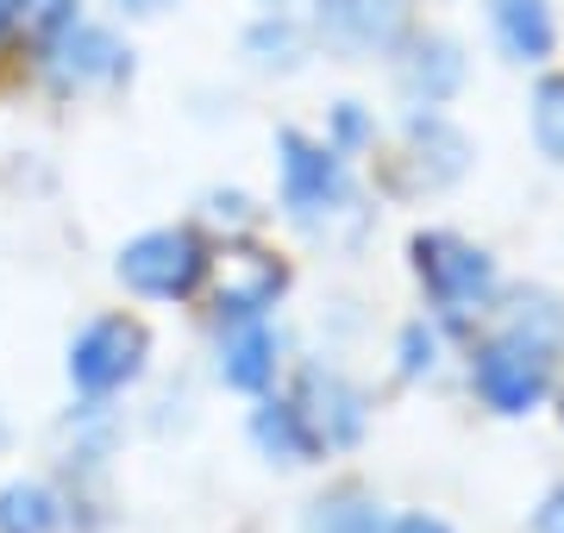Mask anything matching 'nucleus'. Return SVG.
<instances>
[{
  "instance_id": "nucleus-8",
  "label": "nucleus",
  "mask_w": 564,
  "mask_h": 533,
  "mask_svg": "<svg viewBox=\"0 0 564 533\" xmlns=\"http://www.w3.org/2000/svg\"><path fill=\"white\" fill-rule=\"evenodd\" d=\"M321 32L339 51H395L408 32V0H321Z\"/></svg>"
},
{
  "instance_id": "nucleus-22",
  "label": "nucleus",
  "mask_w": 564,
  "mask_h": 533,
  "mask_svg": "<svg viewBox=\"0 0 564 533\" xmlns=\"http://www.w3.org/2000/svg\"><path fill=\"white\" fill-rule=\"evenodd\" d=\"M383 533H452V527L433 521V514H408V521H395V527H383Z\"/></svg>"
},
{
  "instance_id": "nucleus-18",
  "label": "nucleus",
  "mask_w": 564,
  "mask_h": 533,
  "mask_svg": "<svg viewBox=\"0 0 564 533\" xmlns=\"http://www.w3.org/2000/svg\"><path fill=\"white\" fill-rule=\"evenodd\" d=\"M377 139V126H370V113H364L358 101H339L333 107V151H339V157H351V151H364V144Z\"/></svg>"
},
{
  "instance_id": "nucleus-20",
  "label": "nucleus",
  "mask_w": 564,
  "mask_h": 533,
  "mask_svg": "<svg viewBox=\"0 0 564 533\" xmlns=\"http://www.w3.org/2000/svg\"><path fill=\"white\" fill-rule=\"evenodd\" d=\"M25 20H39L44 32H57L63 20H76V0H20Z\"/></svg>"
},
{
  "instance_id": "nucleus-10",
  "label": "nucleus",
  "mask_w": 564,
  "mask_h": 533,
  "mask_svg": "<svg viewBox=\"0 0 564 533\" xmlns=\"http://www.w3.org/2000/svg\"><path fill=\"white\" fill-rule=\"evenodd\" d=\"M408 151H414V183H426V188L458 183L464 164H470V139H464L452 120H440L433 107L414 113V126H408Z\"/></svg>"
},
{
  "instance_id": "nucleus-17",
  "label": "nucleus",
  "mask_w": 564,
  "mask_h": 533,
  "mask_svg": "<svg viewBox=\"0 0 564 533\" xmlns=\"http://www.w3.org/2000/svg\"><path fill=\"white\" fill-rule=\"evenodd\" d=\"M245 51L258 63H270V69H295L302 63V25H289V20H263L251 39H245Z\"/></svg>"
},
{
  "instance_id": "nucleus-21",
  "label": "nucleus",
  "mask_w": 564,
  "mask_h": 533,
  "mask_svg": "<svg viewBox=\"0 0 564 533\" xmlns=\"http://www.w3.org/2000/svg\"><path fill=\"white\" fill-rule=\"evenodd\" d=\"M533 533H564V483L540 502V514H533Z\"/></svg>"
},
{
  "instance_id": "nucleus-19",
  "label": "nucleus",
  "mask_w": 564,
  "mask_h": 533,
  "mask_svg": "<svg viewBox=\"0 0 564 533\" xmlns=\"http://www.w3.org/2000/svg\"><path fill=\"white\" fill-rule=\"evenodd\" d=\"M433 370H440V333L426 320H414L402 333V377H433Z\"/></svg>"
},
{
  "instance_id": "nucleus-15",
  "label": "nucleus",
  "mask_w": 564,
  "mask_h": 533,
  "mask_svg": "<svg viewBox=\"0 0 564 533\" xmlns=\"http://www.w3.org/2000/svg\"><path fill=\"white\" fill-rule=\"evenodd\" d=\"M63 509L44 483H7L0 490V533H57Z\"/></svg>"
},
{
  "instance_id": "nucleus-23",
  "label": "nucleus",
  "mask_w": 564,
  "mask_h": 533,
  "mask_svg": "<svg viewBox=\"0 0 564 533\" xmlns=\"http://www.w3.org/2000/svg\"><path fill=\"white\" fill-rule=\"evenodd\" d=\"M13 20H20V0H0V39L13 32Z\"/></svg>"
},
{
  "instance_id": "nucleus-3",
  "label": "nucleus",
  "mask_w": 564,
  "mask_h": 533,
  "mask_svg": "<svg viewBox=\"0 0 564 533\" xmlns=\"http://www.w3.org/2000/svg\"><path fill=\"white\" fill-rule=\"evenodd\" d=\"M414 276H421L426 302L445 314V320H470L496 302V264L489 251H477L458 232H421L414 239Z\"/></svg>"
},
{
  "instance_id": "nucleus-7",
  "label": "nucleus",
  "mask_w": 564,
  "mask_h": 533,
  "mask_svg": "<svg viewBox=\"0 0 564 533\" xmlns=\"http://www.w3.org/2000/svg\"><path fill=\"white\" fill-rule=\"evenodd\" d=\"M44 69H51L63 88H101V83H113V76H126V51L107 25L63 20L51 51H44Z\"/></svg>"
},
{
  "instance_id": "nucleus-9",
  "label": "nucleus",
  "mask_w": 564,
  "mask_h": 533,
  "mask_svg": "<svg viewBox=\"0 0 564 533\" xmlns=\"http://www.w3.org/2000/svg\"><path fill=\"white\" fill-rule=\"evenodd\" d=\"M220 377L232 390L258 395L276 377V333L263 314H226L220 320Z\"/></svg>"
},
{
  "instance_id": "nucleus-24",
  "label": "nucleus",
  "mask_w": 564,
  "mask_h": 533,
  "mask_svg": "<svg viewBox=\"0 0 564 533\" xmlns=\"http://www.w3.org/2000/svg\"><path fill=\"white\" fill-rule=\"evenodd\" d=\"M126 13H163V7H170V0H120Z\"/></svg>"
},
{
  "instance_id": "nucleus-11",
  "label": "nucleus",
  "mask_w": 564,
  "mask_h": 533,
  "mask_svg": "<svg viewBox=\"0 0 564 533\" xmlns=\"http://www.w3.org/2000/svg\"><path fill=\"white\" fill-rule=\"evenodd\" d=\"M489 25L514 63H545L552 44H558V25H552V0H489Z\"/></svg>"
},
{
  "instance_id": "nucleus-5",
  "label": "nucleus",
  "mask_w": 564,
  "mask_h": 533,
  "mask_svg": "<svg viewBox=\"0 0 564 533\" xmlns=\"http://www.w3.org/2000/svg\"><path fill=\"white\" fill-rule=\"evenodd\" d=\"M144 370V327L126 314H107L95 327H82V339L69 346V383L82 395H113Z\"/></svg>"
},
{
  "instance_id": "nucleus-12",
  "label": "nucleus",
  "mask_w": 564,
  "mask_h": 533,
  "mask_svg": "<svg viewBox=\"0 0 564 533\" xmlns=\"http://www.w3.org/2000/svg\"><path fill=\"white\" fill-rule=\"evenodd\" d=\"M458 83H464V51H458L452 39H426L421 51L402 63V88H408L421 107L452 101V95H458Z\"/></svg>"
},
{
  "instance_id": "nucleus-25",
  "label": "nucleus",
  "mask_w": 564,
  "mask_h": 533,
  "mask_svg": "<svg viewBox=\"0 0 564 533\" xmlns=\"http://www.w3.org/2000/svg\"><path fill=\"white\" fill-rule=\"evenodd\" d=\"M270 7H282V0H270Z\"/></svg>"
},
{
  "instance_id": "nucleus-1",
  "label": "nucleus",
  "mask_w": 564,
  "mask_h": 533,
  "mask_svg": "<svg viewBox=\"0 0 564 533\" xmlns=\"http://www.w3.org/2000/svg\"><path fill=\"white\" fill-rule=\"evenodd\" d=\"M558 351H564V308L552 295H533L514 308L496 339L477 351L470 365V383L496 414H533L552 390V370H558Z\"/></svg>"
},
{
  "instance_id": "nucleus-4",
  "label": "nucleus",
  "mask_w": 564,
  "mask_h": 533,
  "mask_svg": "<svg viewBox=\"0 0 564 533\" xmlns=\"http://www.w3.org/2000/svg\"><path fill=\"white\" fill-rule=\"evenodd\" d=\"M207 276V246L188 226H158L120 251V283L151 295V302H182Z\"/></svg>"
},
{
  "instance_id": "nucleus-14",
  "label": "nucleus",
  "mask_w": 564,
  "mask_h": 533,
  "mask_svg": "<svg viewBox=\"0 0 564 533\" xmlns=\"http://www.w3.org/2000/svg\"><path fill=\"white\" fill-rule=\"evenodd\" d=\"M307 533H383V502L364 490H333L314 502V514H307Z\"/></svg>"
},
{
  "instance_id": "nucleus-2",
  "label": "nucleus",
  "mask_w": 564,
  "mask_h": 533,
  "mask_svg": "<svg viewBox=\"0 0 564 533\" xmlns=\"http://www.w3.org/2000/svg\"><path fill=\"white\" fill-rule=\"evenodd\" d=\"M282 151V207L289 220H302L307 232H358L370 214H364V195L351 183V170L333 144H314L302 132H282L276 139Z\"/></svg>"
},
{
  "instance_id": "nucleus-6",
  "label": "nucleus",
  "mask_w": 564,
  "mask_h": 533,
  "mask_svg": "<svg viewBox=\"0 0 564 533\" xmlns=\"http://www.w3.org/2000/svg\"><path fill=\"white\" fill-rule=\"evenodd\" d=\"M295 409H302L307 433L321 439V452H345L364 439V421H370V409H364V395L345 383L339 370L326 365H302V383H295V395H289Z\"/></svg>"
},
{
  "instance_id": "nucleus-16",
  "label": "nucleus",
  "mask_w": 564,
  "mask_h": 533,
  "mask_svg": "<svg viewBox=\"0 0 564 533\" xmlns=\"http://www.w3.org/2000/svg\"><path fill=\"white\" fill-rule=\"evenodd\" d=\"M533 139H540L545 157L564 164V76H545L533 88Z\"/></svg>"
},
{
  "instance_id": "nucleus-13",
  "label": "nucleus",
  "mask_w": 564,
  "mask_h": 533,
  "mask_svg": "<svg viewBox=\"0 0 564 533\" xmlns=\"http://www.w3.org/2000/svg\"><path fill=\"white\" fill-rule=\"evenodd\" d=\"M251 439H258L270 458H282V465H307V458L321 452V439L307 433L295 402H263V409L251 414Z\"/></svg>"
}]
</instances>
